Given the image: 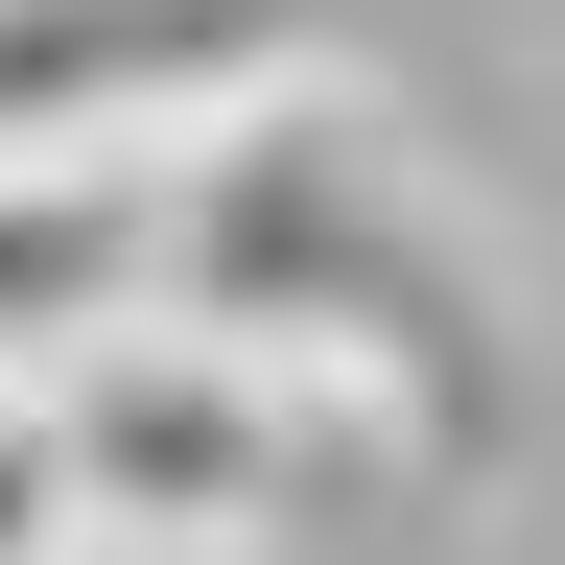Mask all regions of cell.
<instances>
[{
    "label": "cell",
    "mask_w": 565,
    "mask_h": 565,
    "mask_svg": "<svg viewBox=\"0 0 565 565\" xmlns=\"http://www.w3.org/2000/svg\"><path fill=\"white\" fill-rule=\"evenodd\" d=\"M189 330L282 353V377H353L424 471H471L494 424H519V377H494L448 236L353 189V141H307V95L236 118V141H189Z\"/></svg>",
    "instance_id": "6da1fadb"
},
{
    "label": "cell",
    "mask_w": 565,
    "mask_h": 565,
    "mask_svg": "<svg viewBox=\"0 0 565 565\" xmlns=\"http://www.w3.org/2000/svg\"><path fill=\"white\" fill-rule=\"evenodd\" d=\"M47 424H71V471H95V542H236V519H282L307 448H401L353 377H282V353L189 330V307L118 330V353H71Z\"/></svg>",
    "instance_id": "7a4b0ae2"
},
{
    "label": "cell",
    "mask_w": 565,
    "mask_h": 565,
    "mask_svg": "<svg viewBox=\"0 0 565 565\" xmlns=\"http://www.w3.org/2000/svg\"><path fill=\"white\" fill-rule=\"evenodd\" d=\"M330 0H0V166H189L330 95Z\"/></svg>",
    "instance_id": "3957f363"
},
{
    "label": "cell",
    "mask_w": 565,
    "mask_h": 565,
    "mask_svg": "<svg viewBox=\"0 0 565 565\" xmlns=\"http://www.w3.org/2000/svg\"><path fill=\"white\" fill-rule=\"evenodd\" d=\"M166 307H189V166H0V377H71Z\"/></svg>",
    "instance_id": "277c9868"
},
{
    "label": "cell",
    "mask_w": 565,
    "mask_h": 565,
    "mask_svg": "<svg viewBox=\"0 0 565 565\" xmlns=\"http://www.w3.org/2000/svg\"><path fill=\"white\" fill-rule=\"evenodd\" d=\"M71 542H95V471H71L47 377H0V565H71Z\"/></svg>",
    "instance_id": "5b68a950"
}]
</instances>
